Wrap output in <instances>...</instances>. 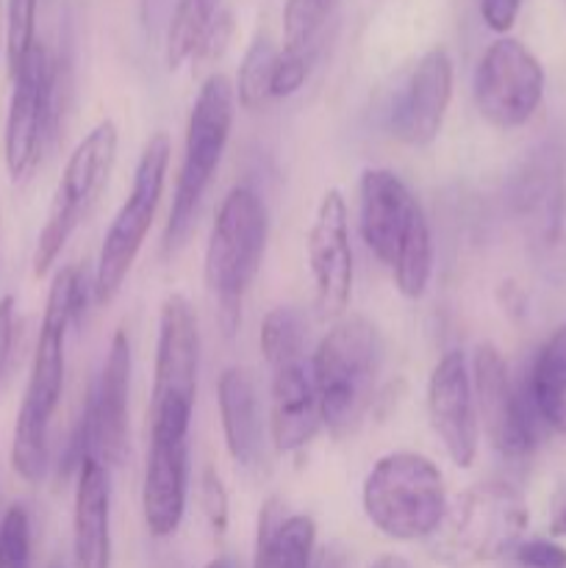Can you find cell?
Masks as SVG:
<instances>
[{
  "instance_id": "1",
  "label": "cell",
  "mask_w": 566,
  "mask_h": 568,
  "mask_svg": "<svg viewBox=\"0 0 566 568\" xmlns=\"http://www.w3.org/2000/svg\"><path fill=\"white\" fill-rule=\"evenodd\" d=\"M83 305H87V283L81 272L75 266L55 272L48 303H44L37 347H33L31 375H28L26 394L17 410L14 438H11V469L31 486H37L48 471L50 422L64 392L67 331L81 322L87 311Z\"/></svg>"
},
{
  "instance_id": "2",
  "label": "cell",
  "mask_w": 566,
  "mask_h": 568,
  "mask_svg": "<svg viewBox=\"0 0 566 568\" xmlns=\"http://www.w3.org/2000/svg\"><path fill=\"white\" fill-rule=\"evenodd\" d=\"M361 236L392 272L403 297L420 300L431 286L433 239L420 200L392 170H366L358 183Z\"/></svg>"
},
{
  "instance_id": "3",
  "label": "cell",
  "mask_w": 566,
  "mask_h": 568,
  "mask_svg": "<svg viewBox=\"0 0 566 568\" xmlns=\"http://www.w3.org/2000/svg\"><path fill=\"white\" fill-rule=\"evenodd\" d=\"M383 366V338L361 314H344L316 344L311 358L322 425L336 438L358 430L375 399Z\"/></svg>"
},
{
  "instance_id": "4",
  "label": "cell",
  "mask_w": 566,
  "mask_h": 568,
  "mask_svg": "<svg viewBox=\"0 0 566 568\" xmlns=\"http://www.w3.org/2000/svg\"><path fill=\"white\" fill-rule=\"evenodd\" d=\"M527 503L508 483H481L447 505L431 552L442 564L466 568L514 552L527 530Z\"/></svg>"
},
{
  "instance_id": "5",
  "label": "cell",
  "mask_w": 566,
  "mask_h": 568,
  "mask_svg": "<svg viewBox=\"0 0 566 568\" xmlns=\"http://www.w3.org/2000/svg\"><path fill=\"white\" fill-rule=\"evenodd\" d=\"M270 216L264 200L250 186H236L222 200L205 247V281L231 336L242 320L244 294L253 286L264 258Z\"/></svg>"
},
{
  "instance_id": "6",
  "label": "cell",
  "mask_w": 566,
  "mask_h": 568,
  "mask_svg": "<svg viewBox=\"0 0 566 568\" xmlns=\"http://www.w3.org/2000/svg\"><path fill=\"white\" fill-rule=\"evenodd\" d=\"M364 514L394 541L431 538L447 514L438 466L420 453H388L372 466L361 491Z\"/></svg>"
},
{
  "instance_id": "7",
  "label": "cell",
  "mask_w": 566,
  "mask_h": 568,
  "mask_svg": "<svg viewBox=\"0 0 566 568\" xmlns=\"http://www.w3.org/2000/svg\"><path fill=\"white\" fill-rule=\"evenodd\" d=\"M233 114H236V89L225 75L214 72L200 87L186 122L181 172H178L170 220H166L164 231V253H178L192 233L205 189L225 153Z\"/></svg>"
},
{
  "instance_id": "8",
  "label": "cell",
  "mask_w": 566,
  "mask_h": 568,
  "mask_svg": "<svg viewBox=\"0 0 566 568\" xmlns=\"http://www.w3.org/2000/svg\"><path fill=\"white\" fill-rule=\"evenodd\" d=\"M511 214L522 225L544 281L566 283V159L555 144L530 150L508 181Z\"/></svg>"
},
{
  "instance_id": "9",
  "label": "cell",
  "mask_w": 566,
  "mask_h": 568,
  "mask_svg": "<svg viewBox=\"0 0 566 568\" xmlns=\"http://www.w3.org/2000/svg\"><path fill=\"white\" fill-rule=\"evenodd\" d=\"M170 153V136L164 131H155L139 155L131 192L111 220L103 244H100L98 266H94L92 277V297L98 305H109L120 294L122 283H125L128 272H131L144 239H148L150 225L155 220V209H159L161 194H164Z\"/></svg>"
},
{
  "instance_id": "10",
  "label": "cell",
  "mask_w": 566,
  "mask_h": 568,
  "mask_svg": "<svg viewBox=\"0 0 566 568\" xmlns=\"http://www.w3.org/2000/svg\"><path fill=\"white\" fill-rule=\"evenodd\" d=\"M200 333L198 316L183 294L161 303L155 344L153 394H150V436H189L198 399Z\"/></svg>"
},
{
  "instance_id": "11",
  "label": "cell",
  "mask_w": 566,
  "mask_h": 568,
  "mask_svg": "<svg viewBox=\"0 0 566 568\" xmlns=\"http://www.w3.org/2000/svg\"><path fill=\"white\" fill-rule=\"evenodd\" d=\"M117 144H120V133H117L114 122L100 120L70 153L64 172L55 183L48 220L39 231L37 250H33V275L37 277H44L53 270L64 244L70 242L75 227L81 225V220L109 183L117 161Z\"/></svg>"
},
{
  "instance_id": "12",
  "label": "cell",
  "mask_w": 566,
  "mask_h": 568,
  "mask_svg": "<svg viewBox=\"0 0 566 568\" xmlns=\"http://www.w3.org/2000/svg\"><path fill=\"white\" fill-rule=\"evenodd\" d=\"M14 89L3 131L6 170L14 178L31 175L44 153V144L55 133L61 109V67L37 39L31 53L11 75Z\"/></svg>"
},
{
  "instance_id": "13",
  "label": "cell",
  "mask_w": 566,
  "mask_h": 568,
  "mask_svg": "<svg viewBox=\"0 0 566 568\" xmlns=\"http://www.w3.org/2000/svg\"><path fill=\"white\" fill-rule=\"evenodd\" d=\"M472 394L488 444L505 458H525L538 444V425L544 422L527 383L511 381L503 353L488 342L477 344L472 358Z\"/></svg>"
},
{
  "instance_id": "14",
  "label": "cell",
  "mask_w": 566,
  "mask_h": 568,
  "mask_svg": "<svg viewBox=\"0 0 566 568\" xmlns=\"http://www.w3.org/2000/svg\"><path fill=\"white\" fill-rule=\"evenodd\" d=\"M475 105L488 125L514 131L525 125L544 98V70L519 39L499 37L477 61Z\"/></svg>"
},
{
  "instance_id": "15",
  "label": "cell",
  "mask_w": 566,
  "mask_h": 568,
  "mask_svg": "<svg viewBox=\"0 0 566 568\" xmlns=\"http://www.w3.org/2000/svg\"><path fill=\"white\" fill-rule=\"evenodd\" d=\"M309 266L314 277L316 308L327 320H338L353 297V244H350L347 203L338 189H327L316 205L309 231Z\"/></svg>"
},
{
  "instance_id": "16",
  "label": "cell",
  "mask_w": 566,
  "mask_h": 568,
  "mask_svg": "<svg viewBox=\"0 0 566 568\" xmlns=\"http://www.w3.org/2000/svg\"><path fill=\"white\" fill-rule=\"evenodd\" d=\"M427 416L449 460L458 469H469L477 458L481 422L472 394V375L461 349H449L433 366L427 381Z\"/></svg>"
},
{
  "instance_id": "17",
  "label": "cell",
  "mask_w": 566,
  "mask_h": 568,
  "mask_svg": "<svg viewBox=\"0 0 566 568\" xmlns=\"http://www.w3.org/2000/svg\"><path fill=\"white\" fill-rule=\"evenodd\" d=\"M453 98V59L444 48H433L416 61L388 111L392 133L408 148L436 142Z\"/></svg>"
},
{
  "instance_id": "18",
  "label": "cell",
  "mask_w": 566,
  "mask_h": 568,
  "mask_svg": "<svg viewBox=\"0 0 566 568\" xmlns=\"http://www.w3.org/2000/svg\"><path fill=\"white\" fill-rule=\"evenodd\" d=\"M128 383H131V342L125 327L114 333L103 369L89 394L87 410L92 427L94 458L109 469L120 466L128 447Z\"/></svg>"
},
{
  "instance_id": "19",
  "label": "cell",
  "mask_w": 566,
  "mask_h": 568,
  "mask_svg": "<svg viewBox=\"0 0 566 568\" xmlns=\"http://www.w3.org/2000/svg\"><path fill=\"white\" fill-rule=\"evenodd\" d=\"M189 436H150L142 514L153 538L175 536L186 514Z\"/></svg>"
},
{
  "instance_id": "20",
  "label": "cell",
  "mask_w": 566,
  "mask_h": 568,
  "mask_svg": "<svg viewBox=\"0 0 566 568\" xmlns=\"http://www.w3.org/2000/svg\"><path fill=\"white\" fill-rule=\"evenodd\" d=\"M270 405V430L277 453L292 455L314 442L322 427V408L305 361H289L272 369Z\"/></svg>"
},
{
  "instance_id": "21",
  "label": "cell",
  "mask_w": 566,
  "mask_h": 568,
  "mask_svg": "<svg viewBox=\"0 0 566 568\" xmlns=\"http://www.w3.org/2000/svg\"><path fill=\"white\" fill-rule=\"evenodd\" d=\"M72 510V566L111 568V486L98 458L78 466Z\"/></svg>"
},
{
  "instance_id": "22",
  "label": "cell",
  "mask_w": 566,
  "mask_h": 568,
  "mask_svg": "<svg viewBox=\"0 0 566 568\" xmlns=\"http://www.w3.org/2000/svg\"><path fill=\"white\" fill-rule=\"evenodd\" d=\"M222 433L231 458L244 469H253L261 460L264 447V425H261V403L255 377L244 366H228L216 383Z\"/></svg>"
},
{
  "instance_id": "23",
  "label": "cell",
  "mask_w": 566,
  "mask_h": 568,
  "mask_svg": "<svg viewBox=\"0 0 566 568\" xmlns=\"http://www.w3.org/2000/svg\"><path fill=\"white\" fill-rule=\"evenodd\" d=\"M314 544L316 525L311 516H286L277 499L261 508L255 568H311Z\"/></svg>"
},
{
  "instance_id": "24",
  "label": "cell",
  "mask_w": 566,
  "mask_h": 568,
  "mask_svg": "<svg viewBox=\"0 0 566 568\" xmlns=\"http://www.w3.org/2000/svg\"><path fill=\"white\" fill-rule=\"evenodd\" d=\"M525 383L544 425L566 433V322L542 344Z\"/></svg>"
},
{
  "instance_id": "25",
  "label": "cell",
  "mask_w": 566,
  "mask_h": 568,
  "mask_svg": "<svg viewBox=\"0 0 566 568\" xmlns=\"http://www.w3.org/2000/svg\"><path fill=\"white\" fill-rule=\"evenodd\" d=\"M338 0H286L283 9V53L314 64Z\"/></svg>"
},
{
  "instance_id": "26",
  "label": "cell",
  "mask_w": 566,
  "mask_h": 568,
  "mask_svg": "<svg viewBox=\"0 0 566 568\" xmlns=\"http://www.w3.org/2000/svg\"><path fill=\"white\" fill-rule=\"evenodd\" d=\"M222 11V0H178L166 22V67L178 70L183 61L192 59L194 48L200 44L203 33Z\"/></svg>"
},
{
  "instance_id": "27",
  "label": "cell",
  "mask_w": 566,
  "mask_h": 568,
  "mask_svg": "<svg viewBox=\"0 0 566 568\" xmlns=\"http://www.w3.org/2000/svg\"><path fill=\"white\" fill-rule=\"evenodd\" d=\"M277 55H281V50L275 48V42L266 33H255L242 64H239L236 98L242 109L259 111L270 100H275L272 98V81H275Z\"/></svg>"
},
{
  "instance_id": "28",
  "label": "cell",
  "mask_w": 566,
  "mask_h": 568,
  "mask_svg": "<svg viewBox=\"0 0 566 568\" xmlns=\"http://www.w3.org/2000/svg\"><path fill=\"white\" fill-rule=\"evenodd\" d=\"M261 353L270 369L289 364V361H303L305 353V320L297 308L277 305L264 316L261 325Z\"/></svg>"
},
{
  "instance_id": "29",
  "label": "cell",
  "mask_w": 566,
  "mask_h": 568,
  "mask_svg": "<svg viewBox=\"0 0 566 568\" xmlns=\"http://www.w3.org/2000/svg\"><path fill=\"white\" fill-rule=\"evenodd\" d=\"M31 514L22 503L9 505L0 516V568H31Z\"/></svg>"
},
{
  "instance_id": "30",
  "label": "cell",
  "mask_w": 566,
  "mask_h": 568,
  "mask_svg": "<svg viewBox=\"0 0 566 568\" xmlns=\"http://www.w3.org/2000/svg\"><path fill=\"white\" fill-rule=\"evenodd\" d=\"M37 6L39 0H9L6 14V59L14 75L31 48L37 44Z\"/></svg>"
},
{
  "instance_id": "31",
  "label": "cell",
  "mask_w": 566,
  "mask_h": 568,
  "mask_svg": "<svg viewBox=\"0 0 566 568\" xmlns=\"http://www.w3.org/2000/svg\"><path fill=\"white\" fill-rule=\"evenodd\" d=\"M198 499H200V508H203V516L205 521H209V527L214 530V536H222V532L228 530V491L225 486H222V477L216 475V469H211V466H205L203 477H200V491H198Z\"/></svg>"
},
{
  "instance_id": "32",
  "label": "cell",
  "mask_w": 566,
  "mask_h": 568,
  "mask_svg": "<svg viewBox=\"0 0 566 568\" xmlns=\"http://www.w3.org/2000/svg\"><path fill=\"white\" fill-rule=\"evenodd\" d=\"M231 37H233V14L228 9H222L220 14L214 17V22L209 26V31L203 33L198 48H194L192 53L194 64H209V61L220 59V55L225 53Z\"/></svg>"
},
{
  "instance_id": "33",
  "label": "cell",
  "mask_w": 566,
  "mask_h": 568,
  "mask_svg": "<svg viewBox=\"0 0 566 568\" xmlns=\"http://www.w3.org/2000/svg\"><path fill=\"white\" fill-rule=\"evenodd\" d=\"M514 558L522 568H566V549L544 538L522 541L514 549Z\"/></svg>"
},
{
  "instance_id": "34",
  "label": "cell",
  "mask_w": 566,
  "mask_h": 568,
  "mask_svg": "<svg viewBox=\"0 0 566 568\" xmlns=\"http://www.w3.org/2000/svg\"><path fill=\"white\" fill-rule=\"evenodd\" d=\"M14 338H17V303L11 294L0 300V386L11 369L14 358Z\"/></svg>"
},
{
  "instance_id": "35",
  "label": "cell",
  "mask_w": 566,
  "mask_h": 568,
  "mask_svg": "<svg viewBox=\"0 0 566 568\" xmlns=\"http://www.w3.org/2000/svg\"><path fill=\"white\" fill-rule=\"evenodd\" d=\"M522 0H481V17L494 33H508L519 14Z\"/></svg>"
},
{
  "instance_id": "36",
  "label": "cell",
  "mask_w": 566,
  "mask_h": 568,
  "mask_svg": "<svg viewBox=\"0 0 566 568\" xmlns=\"http://www.w3.org/2000/svg\"><path fill=\"white\" fill-rule=\"evenodd\" d=\"M311 568H350L347 549H344L342 544H325L320 552H314Z\"/></svg>"
},
{
  "instance_id": "37",
  "label": "cell",
  "mask_w": 566,
  "mask_h": 568,
  "mask_svg": "<svg viewBox=\"0 0 566 568\" xmlns=\"http://www.w3.org/2000/svg\"><path fill=\"white\" fill-rule=\"evenodd\" d=\"M175 3H178V0H142L144 22H148V26H155V22H159V17Z\"/></svg>"
},
{
  "instance_id": "38",
  "label": "cell",
  "mask_w": 566,
  "mask_h": 568,
  "mask_svg": "<svg viewBox=\"0 0 566 568\" xmlns=\"http://www.w3.org/2000/svg\"><path fill=\"white\" fill-rule=\"evenodd\" d=\"M370 568H414V566H411L405 558H400V555H383V558H377Z\"/></svg>"
},
{
  "instance_id": "39",
  "label": "cell",
  "mask_w": 566,
  "mask_h": 568,
  "mask_svg": "<svg viewBox=\"0 0 566 568\" xmlns=\"http://www.w3.org/2000/svg\"><path fill=\"white\" fill-rule=\"evenodd\" d=\"M549 532H553V536H558V538H566V505L558 510V514H555L553 525H549Z\"/></svg>"
},
{
  "instance_id": "40",
  "label": "cell",
  "mask_w": 566,
  "mask_h": 568,
  "mask_svg": "<svg viewBox=\"0 0 566 568\" xmlns=\"http://www.w3.org/2000/svg\"><path fill=\"white\" fill-rule=\"evenodd\" d=\"M205 568H236V566H233L231 558H216V560H211Z\"/></svg>"
},
{
  "instance_id": "41",
  "label": "cell",
  "mask_w": 566,
  "mask_h": 568,
  "mask_svg": "<svg viewBox=\"0 0 566 568\" xmlns=\"http://www.w3.org/2000/svg\"><path fill=\"white\" fill-rule=\"evenodd\" d=\"M48 568H67V566H64V560H53Z\"/></svg>"
}]
</instances>
